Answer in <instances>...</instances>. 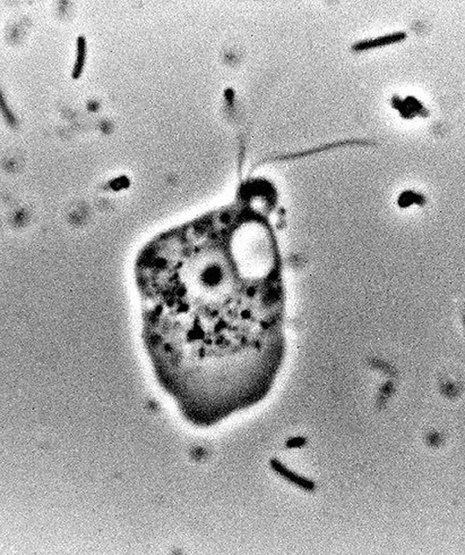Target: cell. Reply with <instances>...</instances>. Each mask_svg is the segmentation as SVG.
Wrapping results in <instances>:
<instances>
[{
  "instance_id": "3",
  "label": "cell",
  "mask_w": 465,
  "mask_h": 555,
  "mask_svg": "<svg viewBox=\"0 0 465 555\" xmlns=\"http://www.w3.org/2000/svg\"><path fill=\"white\" fill-rule=\"evenodd\" d=\"M406 39L407 34L405 32H396L379 36L377 38L355 42L352 46V50L356 53L366 52V50H369L398 44V43L404 41Z\"/></svg>"
},
{
  "instance_id": "4",
  "label": "cell",
  "mask_w": 465,
  "mask_h": 555,
  "mask_svg": "<svg viewBox=\"0 0 465 555\" xmlns=\"http://www.w3.org/2000/svg\"><path fill=\"white\" fill-rule=\"evenodd\" d=\"M85 41L83 37H80L78 40V55L75 69L74 71V77L78 78L82 74L85 60Z\"/></svg>"
},
{
  "instance_id": "1",
  "label": "cell",
  "mask_w": 465,
  "mask_h": 555,
  "mask_svg": "<svg viewBox=\"0 0 465 555\" xmlns=\"http://www.w3.org/2000/svg\"><path fill=\"white\" fill-rule=\"evenodd\" d=\"M135 272L145 350L188 423L212 427L268 397L286 351L272 228L207 213L151 242Z\"/></svg>"
},
{
  "instance_id": "2",
  "label": "cell",
  "mask_w": 465,
  "mask_h": 555,
  "mask_svg": "<svg viewBox=\"0 0 465 555\" xmlns=\"http://www.w3.org/2000/svg\"><path fill=\"white\" fill-rule=\"evenodd\" d=\"M391 105L405 119H412L417 116L427 118L430 115V111L426 109L424 104L412 96L405 99L394 96L391 100Z\"/></svg>"
},
{
  "instance_id": "5",
  "label": "cell",
  "mask_w": 465,
  "mask_h": 555,
  "mask_svg": "<svg viewBox=\"0 0 465 555\" xmlns=\"http://www.w3.org/2000/svg\"><path fill=\"white\" fill-rule=\"evenodd\" d=\"M1 105H2V109H3V112L4 113L5 117L7 119H8L9 121H11V122L14 121L13 115L12 114L11 111H9L8 107H7V105L4 102V100L3 101V100H2V104Z\"/></svg>"
}]
</instances>
